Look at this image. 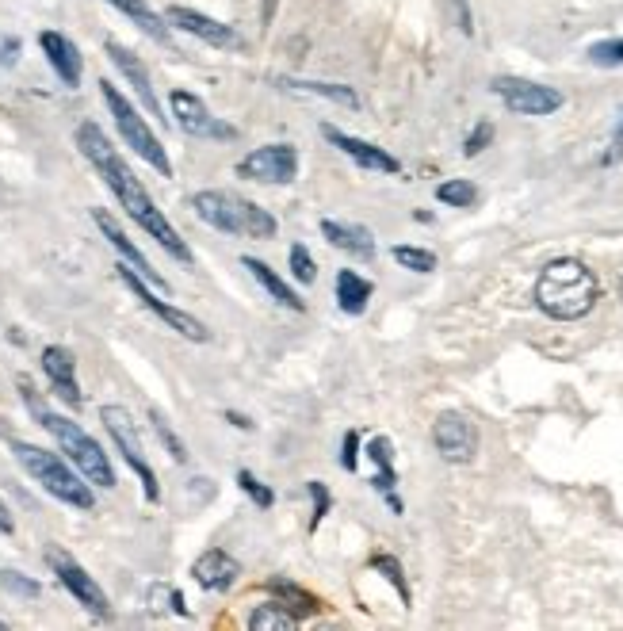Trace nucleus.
<instances>
[{"mask_svg": "<svg viewBox=\"0 0 623 631\" xmlns=\"http://www.w3.org/2000/svg\"><path fill=\"white\" fill-rule=\"evenodd\" d=\"M356 463H360V436L348 433L344 436V456H341V467L344 471H356Z\"/></svg>", "mask_w": 623, "mask_h": 631, "instance_id": "41", "label": "nucleus"}, {"mask_svg": "<svg viewBox=\"0 0 623 631\" xmlns=\"http://www.w3.org/2000/svg\"><path fill=\"white\" fill-rule=\"evenodd\" d=\"M371 280H364L360 272H352V268H344L341 276H337V306H341L344 314H364L367 303H371Z\"/></svg>", "mask_w": 623, "mask_h": 631, "instance_id": "24", "label": "nucleus"}, {"mask_svg": "<svg viewBox=\"0 0 623 631\" xmlns=\"http://www.w3.org/2000/svg\"><path fill=\"white\" fill-rule=\"evenodd\" d=\"M371 566H375V570L387 578L390 586L398 589V597H402V601L409 605V586H406V574H402V563H398L394 555H375V559H371Z\"/></svg>", "mask_w": 623, "mask_h": 631, "instance_id": "34", "label": "nucleus"}, {"mask_svg": "<svg viewBox=\"0 0 623 631\" xmlns=\"http://www.w3.org/2000/svg\"><path fill=\"white\" fill-rule=\"evenodd\" d=\"M436 199H440V203H448V207H474L478 188H474L471 180H448V184H440V188H436Z\"/></svg>", "mask_w": 623, "mask_h": 631, "instance_id": "29", "label": "nucleus"}, {"mask_svg": "<svg viewBox=\"0 0 623 631\" xmlns=\"http://www.w3.org/2000/svg\"><path fill=\"white\" fill-rule=\"evenodd\" d=\"M92 218H96V226L104 230V238H108L111 245H115V249L123 253V261H127L130 268H134V272L142 276V280L153 283V287H161V291L169 287V283L161 280V272H157V268H153V264L146 261V253H142V249H138V245H134V241H130L127 234H123V226H119V222H115V218H111L108 211H100V207H96V211H92Z\"/></svg>", "mask_w": 623, "mask_h": 631, "instance_id": "16", "label": "nucleus"}, {"mask_svg": "<svg viewBox=\"0 0 623 631\" xmlns=\"http://www.w3.org/2000/svg\"><path fill=\"white\" fill-rule=\"evenodd\" d=\"M432 444L448 463H471L478 456V429H474V421L467 414L448 410V414L436 417V425H432Z\"/></svg>", "mask_w": 623, "mask_h": 631, "instance_id": "12", "label": "nucleus"}, {"mask_svg": "<svg viewBox=\"0 0 623 631\" xmlns=\"http://www.w3.org/2000/svg\"><path fill=\"white\" fill-rule=\"evenodd\" d=\"M43 371H46L50 387L58 391L62 402H69V406H81V387H77V375H73V352L50 345V349L43 352Z\"/></svg>", "mask_w": 623, "mask_h": 631, "instance_id": "21", "label": "nucleus"}, {"mask_svg": "<svg viewBox=\"0 0 623 631\" xmlns=\"http://www.w3.org/2000/svg\"><path fill=\"white\" fill-rule=\"evenodd\" d=\"M448 8H452V20L455 27L463 31V35H474V16H471V4L467 0H444Z\"/></svg>", "mask_w": 623, "mask_h": 631, "instance_id": "40", "label": "nucleus"}, {"mask_svg": "<svg viewBox=\"0 0 623 631\" xmlns=\"http://www.w3.org/2000/svg\"><path fill=\"white\" fill-rule=\"evenodd\" d=\"M241 264H245V268H249V276H253V280L264 287V295H268V299H276L283 310H295V314H302V310H306V303H302L299 295H295V287L283 280V276H276V268H272V264L257 261V257H241Z\"/></svg>", "mask_w": 623, "mask_h": 631, "instance_id": "22", "label": "nucleus"}, {"mask_svg": "<svg viewBox=\"0 0 623 631\" xmlns=\"http://www.w3.org/2000/svg\"><path fill=\"white\" fill-rule=\"evenodd\" d=\"M226 421H230V425H237V429H253V421H249V417H241V414H234V410L226 414Z\"/></svg>", "mask_w": 623, "mask_h": 631, "instance_id": "45", "label": "nucleus"}, {"mask_svg": "<svg viewBox=\"0 0 623 631\" xmlns=\"http://www.w3.org/2000/svg\"><path fill=\"white\" fill-rule=\"evenodd\" d=\"M150 421H153V429H157V436H161V444L169 448V456L176 459V463H188V448H184V440L169 429L165 414H161V410H150Z\"/></svg>", "mask_w": 623, "mask_h": 631, "instance_id": "33", "label": "nucleus"}, {"mask_svg": "<svg viewBox=\"0 0 623 631\" xmlns=\"http://www.w3.org/2000/svg\"><path fill=\"white\" fill-rule=\"evenodd\" d=\"M115 268H119V280L127 283L130 291H134V299H138V303L146 306V310H153V314H157V318H161L165 326L176 329L180 337H188V341H195V345L211 341V329L203 326L199 318H192L188 310H180V306H172V303H165V299H157V295L150 291V283L142 280V276H138V272H134V268H130L127 261L115 264Z\"/></svg>", "mask_w": 623, "mask_h": 631, "instance_id": "8", "label": "nucleus"}, {"mask_svg": "<svg viewBox=\"0 0 623 631\" xmlns=\"http://www.w3.org/2000/svg\"><path fill=\"white\" fill-rule=\"evenodd\" d=\"M276 12H280V0H260V23H264V27H272Z\"/></svg>", "mask_w": 623, "mask_h": 631, "instance_id": "42", "label": "nucleus"}, {"mask_svg": "<svg viewBox=\"0 0 623 631\" xmlns=\"http://www.w3.org/2000/svg\"><path fill=\"white\" fill-rule=\"evenodd\" d=\"M306 490H310V498H314V517H310V532H318V524H322V517L329 513L333 498H329V490H325L322 482H310Z\"/></svg>", "mask_w": 623, "mask_h": 631, "instance_id": "38", "label": "nucleus"}, {"mask_svg": "<svg viewBox=\"0 0 623 631\" xmlns=\"http://www.w3.org/2000/svg\"><path fill=\"white\" fill-rule=\"evenodd\" d=\"M623 161V111L620 119H616V127H612V142H608V150H604L601 165H620Z\"/></svg>", "mask_w": 623, "mask_h": 631, "instance_id": "39", "label": "nucleus"}, {"mask_svg": "<svg viewBox=\"0 0 623 631\" xmlns=\"http://www.w3.org/2000/svg\"><path fill=\"white\" fill-rule=\"evenodd\" d=\"M12 452H16L23 471L39 482L50 498L65 501V505H73V509H85V513L96 505V498H92V486L81 479V471H73V467H69L65 459L54 456V452L35 448V444H23V440L12 444Z\"/></svg>", "mask_w": 623, "mask_h": 631, "instance_id": "5", "label": "nucleus"}, {"mask_svg": "<svg viewBox=\"0 0 623 631\" xmlns=\"http://www.w3.org/2000/svg\"><path fill=\"white\" fill-rule=\"evenodd\" d=\"M494 96H501V104L516 115H555L566 104L559 88L536 85V81H524V77H497Z\"/></svg>", "mask_w": 623, "mask_h": 631, "instance_id": "11", "label": "nucleus"}, {"mask_svg": "<svg viewBox=\"0 0 623 631\" xmlns=\"http://www.w3.org/2000/svg\"><path fill=\"white\" fill-rule=\"evenodd\" d=\"M237 176L245 180H257V184H291L299 176V150L291 142H272V146H257L253 153L241 157L237 165Z\"/></svg>", "mask_w": 623, "mask_h": 631, "instance_id": "10", "label": "nucleus"}, {"mask_svg": "<svg viewBox=\"0 0 623 631\" xmlns=\"http://www.w3.org/2000/svg\"><path fill=\"white\" fill-rule=\"evenodd\" d=\"M100 421H104V429L111 433V444H115V448L123 452V459L130 463V471L142 479L146 498L150 501L161 498V490H157V475H153L150 459H146V448H142V436H138L134 417H130L123 406H104V410H100Z\"/></svg>", "mask_w": 623, "mask_h": 631, "instance_id": "7", "label": "nucleus"}, {"mask_svg": "<svg viewBox=\"0 0 623 631\" xmlns=\"http://www.w3.org/2000/svg\"><path fill=\"white\" fill-rule=\"evenodd\" d=\"M77 146H81V153L92 161V169L100 173V180L111 188V196L119 199V207H123V211H127V215L134 218V222H138V226H142L165 253H169L172 261H180L184 268H192L195 257H192V249H188V241L180 238L176 226L161 215V207H157L150 192L142 188V180H138L134 169L123 161V153L108 142V134L100 131L96 123H81V127H77Z\"/></svg>", "mask_w": 623, "mask_h": 631, "instance_id": "1", "label": "nucleus"}, {"mask_svg": "<svg viewBox=\"0 0 623 631\" xmlns=\"http://www.w3.org/2000/svg\"><path fill=\"white\" fill-rule=\"evenodd\" d=\"M100 96H104L111 119H115V127H119V134H123V142H127L130 150L138 153L146 165H153L161 176H172L169 153H165V146H161V138L150 131V123L138 115V108H134V104H130L127 96L111 85V81H100Z\"/></svg>", "mask_w": 623, "mask_h": 631, "instance_id": "6", "label": "nucleus"}, {"mask_svg": "<svg viewBox=\"0 0 623 631\" xmlns=\"http://www.w3.org/2000/svg\"><path fill=\"white\" fill-rule=\"evenodd\" d=\"M367 456L375 459V467H379V475L371 479L375 482V490H379V494H387L394 513H402V501L394 498V482H398V475H394V448H390L387 436H375V440H371V448H367Z\"/></svg>", "mask_w": 623, "mask_h": 631, "instance_id": "23", "label": "nucleus"}, {"mask_svg": "<svg viewBox=\"0 0 623 631\" xmlns=\"http://www.w3.org/2000/svg\"><path fill=\"white\" fill-rule=\"evenodd\" d=\"M490 142H494V123H486V119H482V123H478V127L467 134V142H463V153H467V157H478V153L486 150Z\"/></svg>", "mask_w": 623, "mask_h": 631, "instance_id": "36", "label": "nucleus"}, {"mask_svg": "<svg viewBox=\"0 0 623 631\" xmlns=\"http://www.w3.org/2000/svg\"><path fill=\"white\" fill-rule=\"evenodd\" d=\"M108 4H111V8H119V12H123L130 23H138V27H142V31L150 35L153 43H169V39H172V35H169V23L161 20L157 12H153L146 0H108Z\"/></svg>", "mask_w": 623, "mask_h": 631, "instance_id": "25", "label": "nucleus"}, {"mask_svg": "<svg viewBox=\"0 0 623 631\" xmlns=\"http://www.w3.org/2000/svg\"><path fill=\"white\" fill-rule=\"evenodd\" d=\"M104 50H108V58H111V62L119 66V73H123V77H127V81H130V88L138 92V100H142V108L150 111V115H157V119H165V115H161V104H157V96H153V85H150V73H146V66H142V62H138V58L130 54L127 46L111 43V39H108V43H104Z\"/></svg>", "mask_w": 623, "mask_h": 631, "instance_id": "20", "label": "nucleus"}, {"mask_svg": "<svg viewBox=\"0 0 623 631\" xmlns=\"http://www.w3.org/2000/svg\"><path fill=\"white\" fill-rule=\"evenodd\" d=\"M0 586L12 589V593H23V597H39V593H43V589H39V582L23 578V574H16V570H0Z\"/></svg>", "mask_w": 623, "mask_h": 631, "instance_id": "37", "label": "nucleus"}, {"mask_svg": "<svg viewBox=\"0 0 623 631\" xmlns=\"http://www.w3.org/2000/svg\"><path fill=\"white\" fill-rule=\"evenodd\" d=\"M16 50H20V43H16V39H12V43H4V54H0V62H4V66H12V62H16Z\"/></svg>", "mask_w": 623, "mask_h": 631, "instance_id": "43", "label": "nucleus"}, {"mask_svg": "<svg viewBox=\"0 0 623 631\" xmlns=\"http://www.w3.org/2000/svg\"><path fill=\"white\" fill-rule=\"evenodd\" d=\"M16 524H12V513H8V505L0 501V532H12Z\"/></svg>", "mask_w": 623, "mask_h": 631, "instance_id": "44", "label": "nucleus"}, {"mask_svg": "<svg viewBox=\"0 0 623 631\" xmlns=\"http://www.w3.org/2000/svg\"><path fill=\"white\" fill-rule=\"evenodd\" d=\"M237 574H241V566H237L234 555H226L222 547H207L192 563V578L207 589V593H226V589H234Z\"/></svg>", "mask_w": 623, "mask_h": 631, "instance_id": "17", "label": "nucleus"}, {"mask_svg": "<svg viewBox=\"0 0 623 631\" xmlns=\"http://www.w3.org/2000/svg\"><path fill=\"white\" fill-rule=\"evenodd\" d=\"M322 234L333 249H341L356 261H371L375 257V238L371 230L360 226V222H337V218H322Z\"/></svg>", "mask_w": 623, "mask_h": 631, "instance_id": "18", "label": "nucleus"}, {"mask_svg": "<svg viewBox=\"0 0 623 631\" xmlns=\"http://www.w3.org/2000/svg\"><path fill=\"white\" fill-rule=\"evenodd\" d=\"M268 593H272V601H280L287 612H295V616H314V612H322V601L314 597V593H306L302 586L295 582H287V578H272L268 582Z\"/></svg>", "mask_w": 623, "mask_h": 631, "instance_id": "26", "label": "nucleus"}, {"mask_svg": "<svg viewBox=\"0 0 623 631\" xmlns=\"http://www.w3.org/2000/svg\"><path fill=\"white\" fill-rule=\"evenodd\" d=\"M601 299L597 276L574 257L551 261L536 280V306L555 322H578Z\"/></svg>", "mask_w": 623, "mask_h": 631, "instance_id": "2", "label": "nucleus"}, {"mask_svg": "<svg viewBox=\"0 0 623 631\" xmlns=\"http://www.w3.org/2000/svg\"><path fill=\"white\" fill-rule=\"evenodd\" d=\"M620 299H623V280H620Z\"/></svg>", "mask_w": 623, "mask_h": 631, "instance_id": "46", "label": "nucleus"}, {"mask_svg": "<svg viewBox=\"0 0 623 631\" xmlns=\"http://www.w3.org/2000/svg\"><path fill=\"white\" fill-rule=\"evenodd\" d=\"M287 88H295V92H310V96H325V100H337L344 108H360V96L352 92V88L344 85H325V81H283Z\"/></svg>", "mask_w": 623, "mask_h": 631, "instance_id": "28", "label": "nucleus"}, {"mask_svg": "<svg viewBox=\"0 0 623 631\" xmlns=\"http://www.w3.org/2000/svg\"><path fill=\"white\" fill-rule=\"evenodd\" d=\"M237 486H241V490L249 494V501H253L257 509H272V505H276V494H272V486H264V482H260L253 471H245V467L237 471Z\"/></svg>", "mask_w": 623, "mask_h": 631, "instance_id": "31", "label": "nucleus"}, {"mask_svg": "<svg viewBox=\"0 0 623 631\" xmlns=\"http://www.w3.org/2000/svg\"><path fill=\"white\" fill-rule=\"evenodd\" d=\"M299 624L295 612H287L280 601H268V605H257L253 616H249V628L253 631H291Z\"/></svg>", "mask_w": 623, "mask_h": 631, "instance_id": "27", "label": "nucleus"}, {"mask_svg": "<svg viewBox=\"0 0 623 631\" xmlns=\"http://www.w3.org/2000/svg\"><path fill=\"white\" fill-rule=\"evenodd\" d=\"M589 62L604 69H616L623 66V39H604V43L589 46Z\"/></svg>", "mask_w": 623, "mask_h": 631, "instance_id": "35", "label": "nucleus"}, {"mask_svg": "<svg viewBox=\"0 0 623 631\" xmlns=\"http://www.w3.org/2000/svg\"><path fill=\"white\" fill-rule=\"evenodd\" d=\"M165 23L176 27V31H184V35H192V39H203L207 46H218V50H241L245 46V39L237 35L234 27L211 20V16L195 12V8H184V4H172L165 12Z\"/></svg>", "mask_w": 623, "mask_h": 631, "instance_id": "14", "label": "nucleus"}, {"mask_svg": "<svg viewBox=\"0 0 623 631\" xmlns=\"http://www.w3.org/2000/svg\"><path fill=\"white\" fill-rule=\"evenodd\" d=\"M287 264H291V276L299 283H314L318 280V264H314V257H310V249L306 245H291V253H287Z\"/></svg>", "mask_w": 623, "mask_h": 631, "instance_id": "32", "label": "nucleus"}, {"mask_svg": "<svg viewBox=\"0 0 623 631\" xmlns=\"http://www.w3.org/2000/svg\"><path fill=\"white\" fill-rule=\"evenodd\" d=\"M322 134L325 142H333L337 150L344 153V157H352L360 169H371V173H402V161L394 157V153H387L383 146H371V142H364V138H356V134H344L341 127H333V123H322Z\"/></svg>", "mask_w": 623, "mask_h": 631, "instance_id": "15", "label": "nucleus"}, {"mask_svg": "<svg viewBox=\"0 0 623 631\" xmlns=\"http://www.w3.org/2000/svg\"><path fill=\"white\" fill-rule=\"evenodd\" d=\"M23 398H27V410L39 417V425H43L46 433L58 440V448H62L65 456H69V463L81 471V479L88 482V486H100V490H111L115 486V467H111L108 452L92 440V436L77 425V421H69V417L54 414V410H46L43 402L35 398V391H31V383L23 379Z\"/></svg>", "mask_w": 623, "mask_h": 631, "instance_id": "3", "label": "nucleus"}, {"mask_svg": "<svg viewBox=\"0 0 623 631\" xmlns=\"http://www.w3.org/2000/svg\"><path fill=\"white\" fill-rule=\"evenodd\" d=\"M394 261L402 264V268H409V272H432L436 268V253H429V249H417V245H394Z\"/></svg>", "mask_w": 623, "mask_h": 631, "instance_id": "30", "label": "nucleus"}, {"mask_svg": "<svg viewBox=\"0 0 623 631\" xmlns=\"http://www.w3.org/2000/svg\"><path fill=\"white\" fill-rule=\"evenodd\" d=\"M192 207L207 226H215V230H222V234H234V238L272 241L276 234H280V222H276L272 211H264V207L253 203V199L237 196V192L211 188V192L192 196Z\"/></svg>", "mask_w": 623, "mask_h": 631, "instance_id": "4", "label": "nucleus"}, {"mask_svg": "<svg viewBox=\"0 0 623 631\" xmlns=\"http://www.w3.org/2000/svg\"><path fill=\"white\" fill-rule=\"evenodd\" d=\"M46 563L58 574V582H62L92 616H108V597H104V589L92 582V574H88L77 559H69L62 547H50V551H46Z\"/></svg>", "mask_w": 623, "mask_h": 631, "instance_id": "13", "label": "nucleus"}, {"mask_svg": "<svg viewBox=\"0 0 623 631\" xmlns=\"http://www.w3.org/2000/svg\"><path fill=\"white\" fill-rule=\"evenodd\" d=\"M39 46H43L50 69L62 77V85H69V88L81 85V69H85V62H81V50H77V46L69 43L65 35H58V31H43V35H39Z\"/></svg>", "mask_w": 623, "mask_h": 631, "instance_id": "19", "label": "nucleus"}, {"mask_svg": "<svg viewBox=\"0 0 623 631\" xmlns=\"http://www.w3.org/2000/svg\"><path fill=\"white\" fill-rule=\"evenodd\" d=\"M169 108H172V119H176V127L184 134H192V138H203V142H234L237 138V127L234 123H226V119H218L215 111L207 108L199 96L192 92H184V88H176L169 96Z\"/></svg>", "mask_w": 623, "mask_h": 631, "instance_id": "9", "label": "nucleus"}]
</instances>
